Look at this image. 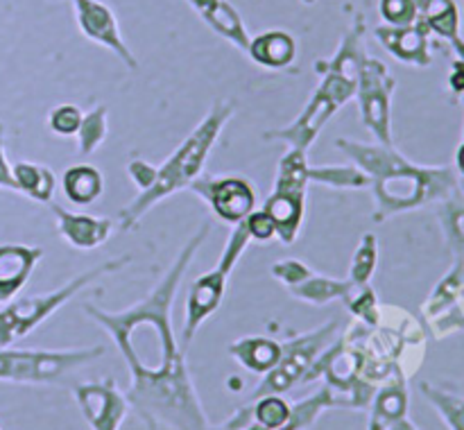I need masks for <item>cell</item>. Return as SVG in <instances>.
<instances>
[{"label": "cell", "instance_id": "obj_1", "mask_svg": "<svg viewBox=\"0 0 464 430\" xmlns=\"http://www.w3.org/2000/svg\"><path fill=\"white\" fill-rule=\"evenodd\" d=\"M208 234H211V222H204L181 247L163 279L150 290L148 297L136 301L134 306L121 312H109L93 303H84L86 315L98 321L118 344V351L122 353L131 371L130 387H148L188 374L184 351L177 347L170 312L181 279Z\"/></svg>", "mask_w": 464, "mask_h": 430}, {"label": "cell", "instance_id": "obj_2", "mask_svg": "<svg viewBox=\"0 0 464 430\" xmlns=\"http://www.w3.org/2000/svg\"><path fill=\"white\" fill-rule=\"evenodd\" d=\"M353 166L370 177L374 190V220L415 211L433 202H444L458 190V175L449 166H417L408 161L394 145L358 143L352 139H335Z\"/></svg>", "mask_w": 464, "mask_h": 430}, {"label": "cell", "instance_id": "obj_3", "mask_svg": "<svg viewBox=\"0 0 464 430\" xmlns=\"http://www.w3.org/2000/svg\"><path fill=\"white\" fill-rule=\"evenodd\" d=\"M234 102H227V100H220V102H216L208 109L207 116L186 136L184 143L157 167V177H154L152 186L136 195L134 202L121 208L118 220H121L122 231L134 229L140 222V217L148 211H152L161 199L177 193V190L188 188L202 175L207 157L211 154L213 145L218 143L222 129L229 122V118L234 116Z\"/></svg>", "mask_w": 464, "mask_h": 430}, {"label": "cell", "instance_id": "obj_4", "mask_svg": "<svg viewBox=\"0 0 464 430\" xmlns=\"http://www.w3.org/2000/svg\"><path fill=\"white\" fill-rule=\"evenodd\" d=\"M361 68V59L349 53H335L329 62H315V71L322 77V81L304 107V111L288 127L266 131L263 139L281 140L293 149L308 152L322 127L329 122V118L356 95Z\"/></svg>", "mask_w": 464, "mask_h": 430}, {"label": "cell", "instance_id": "obj_5", "mask_svg": "<svg viewBox=\"0 0 464 430\" xmlns=\"http://www.w3.org/2000/svg\"><path fill=\"white\" fill-rule=\"evenodd\" d=\"M131 263V256L111 258V261L102 263V265L93 267L89 272H82L80 276L71 279L68 283H63L62 288L53 290V292L45 294H34V297H23L16 301H9L7 306L0 311V347H12L14 342H18L21 338H25L27 333L36 329L44 320H48L53 312H57L63 303L71 301L77 292L86 288V285L93 283L95 279H100L102 274H113V272L122 270Z\"/></svg>", "mask_w": 464, "mask_h": 430}, {"label": "cell", "instance_id": "obj_6", "mask_svg": "<svg viewBox=\"0 0 464 430\" xmlns=\"http://www.w3.org/2000/svg\"><path fill=\"white\" fill-rule=\"evenodd\" d=\"M249 231L247 225L238 222L231 231L229 240H227L225 249L220 253V261H218L216 270L207 272V274L198 276L193 281L188 290V299H186V321H184V329H181V351L186 353V349L190 347L193 342L195 333H198L199 326L218 311L220 306L222 297H225V288H227V281H229L231 270L236 267V263L240 261L243 252L247 249L249 244Z\"/></svg>", "mask_w": 464, "mask_h": 430}, {"label": "cell", "instance_id": "obj_7", "mask_svg": "<svg viewBox=\"0 0 464 430\" xmlns=\"http://www.w3.org/2000/svg\"><path fill=\"white\" fill-rule=\"evenodd\" d=\"M107 353L104 347L66 349H12L0 347V380L9 383H54L77 367L95 362Z\"/></svg>", "mask_w": 464, "mask_h": 430}, {"label": "cell", "instance_id": "obj_8", "mask_svg": "<svg viewBox=\"0 0 464 430\" xmlns=\"http://www.w3.org/2000/svg\"><path fill=\"white\" fill-rule=\"evenodd\" d=\"M308 152L293 149L281 157L279 170H276L275 188L267 197L263 211L272 217L276 226V235L281 243L293 244L297 240L299 229L304 222V208H306V188H308Z\"/></svg>", "mask_w": 464, "mask_h": 430}, {"label": "cell", "instance_id": "obj_9", "mask_svg": "<svg viewBox=\"0 0 464 430\" xmlns=\"http://www.w3.org/2000/svg\"><path fill=\"white\" fill-rule=\"evenodd\" d=\"M338 321L334 320L329 324L320 326V329L308 330V333L297 335L290 342H285L281 360L276 362L275 369L267 371L263 383L256 387V392L249 397V401H256V398L266 397V394L288 392L293 385L302 383V378L311 369L315 358L324 351L326 344L334 342V338L338 335Z\"/></svg>", "mask_w": 464, "mask_h": 430}, {"label": "cell", "instance_id": "obj_10", "mask_svg": "<svg viewBox=\"0 0 464 430\" xmlns=\"http://www.w3.org/2000/svg\"><path fill=\"white\" fill-rule=\"evenodd\" d=\"M397 80L390 75L388 66L381 59L367 57L362 62L358 89L353 98L358 100L362 125L372 131L376 143H392V95Z\"/></svg>", "mask_w": 464, "mask_h": 430}, {"label": "cell", "instance_id": "obj_11", "mask_svg": "<svg viewBox=\"0 0 464 430\" xmlns=\"http://www.w3.org/2000/svg\"><path fill=\"white\" fill-rule=\"evenodd\" d=\"M421 315L435 339L464 330V258H456L449 274L435 285L421 306Z\"/></svg>", "mask_w": 464, "mask_h": 430}, {"label": "cell", "instance_id": "obj_12", "mask_svg": "<svg viewBox=\"0 0 464 430\" xmlns=\"http://www.w3.org/2000/svg\"><path fill=\"white\" fill-rule=\"evenodd\" d=\"M195 195L211 206L220 220L238 225L256 206V190L243 177H198L188 186Z\"/></svg>", "mask_w": 464, "mask_h": 430}, {"label": "cell", "instance_id": "obj_13", "mask_svg": "<svg viewBox=\"0 0 464 430\" xmlns=\"http://www.w3.org/2000/svg\"><path fill=\"white\" fill-rule=\"evenodd\" d=\"M72 5H75L77 25H80L82 34H84L86 39L109 48L122 63H125V66L136 71V68H139V62H136V57L131 54V50L127 48L125 41H122L121 27H118V21L116 16H113L111 7L100 3V0H72Z\"/></svg>", "mask_w": 464, "mask_h": 430}, {"label": "cell", "instance_id": "obj_14", "mask_svg": "<svg viewBox=\"0 0 464 430\" xmlns=\"http://www.w3.org/2000/svg\"><path fill=\"white\" fill-rule=\"evenodd\" d=\"M75 398L93 430H118L125 421L127 398L118 392L113 378L77 385Z\"/></svg>", "mask_w": 464, "mask_h": 430}, {"label": "cell", "instance_id": "obj_15", "mask_svg": "<svg viewBox=\"0 0 464 430\" xmlns=\"http://www.w3.org/2000/svg\"><path fill=\"white\" fill-rule=\"evenodd\" d=\"M374 34L383 43V48L390 54H394L399 62L411 63V66L417 68H426L433 62V54H430V32L420 16H417L412 25L406 27L379 25Z\"/></svg>", "mask_w": 464, "mask_h": 430}, {"label": "cell", "instance_id": "obj_16", "mask_svg": "<svg viewBox=\"0 0 464 430\" xmlns=\"http://www.w3.org/2000/svg\"><path fill=\"white\" fill-rule=\"evenodd\" d=\"M50 208L57 220V229L62 238L75 249H95L107 243L113 231L111 217L86 215V213H71L68 208L50 202Z\"/></svg>", "mask_w": 464, "mask_h": 430}, {"label": "cell", "instance_id": "obj_17", "mask_svg": "<svg viewBox=\"0 0 464 430\" xmlns=\"http://www.w3.org/2000/svg\"><path fill=\"white\" fill-rule=\"evenodd\" d=\"M41 256H44L41 247L0 244V303H9L21 292Z\"/></svg>", "mask_w": 464, "mask_h": 430}, {"label": "cell", "instance_id": "obj_18", "mask_svg": "<svg viewBox=\"0 0 464 430\" xmlns=\"http://www.w3.org/2000/svg\"><path fill=\"white\" fill-rule=\"evenodd\" d=\"M408 415L406 376L397 374L376 389L372 398V416L367 430H388L394 421Z\"/></svg>", "mask_w": 464, "mask_h": 430}, {"label": "cell", "instance_id": "obj_19", "mask_svg": "<svg viewBox=\"0 0 464 430\" xmlns=\"http://www.w3.org/2000/svg\"><path fill=\"white\" fill-rule=\"evenodd\" d=\"M247 54L258 66L272 68V71H284V68H288L295 62L297 43H295L290 32L270 30L249 39Z\"/></svg>", "mask_w": 464, "mask_h": 430}, {"label": "cell", "instance_id": "obj_20", "mask_svg": "<svg viewBox=\"0 0 464 430\" xmlns=\"http://www.w3.org/2000/svg\"><path fill=\"white\" fill-rule=\"evenodd\" d=\"M420 18L426 23L430 34L449 41L456 50L458 59L464 62V41L460 36V9L456 0H424L420 9Z\"/></svg>", "mask_w": 464, "mask_h": 430}, {"label": "cell", "instance_id": "obj_21", "mask_svg": "<svg viewBox=\"0 0 464 430\" xmlns=\"http://www.w3.org/2000/svg\"><path fill=\"white\" fill-rule=\"evenodd\" d=\"M229 353L245 369L254 371V374H267L281 360L284 344L270 338H261V335H252V338L236 339L229 347Z\"/></svg>", "mask_w": 464, "mask_h": 430}, {"label": "cell", "instance_id": "obj_22", "mask_svg": "<svg viewBox=\"0 0 464 430\" xmlns=\"http://www.w3.org/2000/svg\"><path fill=\"white\" fill-rule=\"evenodd\" d=\"M353 288H358V285H353L349 279H329V276L315 274V272L311 270L297 285L288 288V292L304 303L324 306V303L335 301V299H343L344 301V299L352 294Z\"/></svg>", "mask_w": 464, "mask_h": 430}, {"label": "cell", "instance_id": "obj_23", "mask_svg": "<svg viewBox=\"0 0 464 430\" xmlns=\"http://www.w3.org/2000/svg\"><path fill=\"white\" fill-rule=\"evenodd\" d=\"M12 175L14 181H16L18 193L27 195L30 199L41 204L53 202L57 179H54V172L50 167L41 166V163L18 161L12 166Z\"/></svg>", "mask_w": 464, "mask_h": 430}, {"label": "cell", "instance_id": "obj_24", "mask_svg": "<svg viewBox=\"0 0 464 430\" xmlns=\"http://www.w3.org/2000/svg\"><path fill=\"white\" fill-rule=\"evenodd\" d=\"M202 21L211 27L213 32L222 36V39L231 41L238 50H243L247 54L249 48V32L245 27L243 18H240L238 9L234 7L231 3L227 0H218L208 12L202 14Z\"/></svg>", "mask_w": 464, "mask_h": 430}, {"label": "cell", "instance_id": "obj_25", "mask_svg": "<svg viewBox=\"0 0 464 430\" xmlns=\"http://www.w3.org/2000/svg\"><path fill=\"white\" fill-rule=\"evenodd\" d=\"M62 186L66 197L77 206L95 202L104 190V179L93 166H72L63 172Z\"/></svg>", "mask_w": 464, "mask_h": 430}, {"label": "cell", "instance_id": "obj_26", "mask_svg": "<svg viewBox=\"0 0 464 430\" xmlns=\"http://www.w3.org/2000/svg\"><path fill=\"white\" fill-rule=\"evenodd\" d=\"M308 181L335 190H362L370 186V177L358 166H308Z\"/></svg>", "mask_w": 464, "mask_h": 430}, {"label": "cell", "instance_id": "obj_27", "mask_svg": "<svg viewBox=\"0 0 464 430\" xmlns=\"http://www.w3.org/2000/svg\"><path fill=\"white\" fill-rule=\"evenodd\" d=\"M440 222H442L447 244L456 258H464V197L460 188L440 202Z\"/></svg>", "mask_w": 464, "mask_h": 430}, {"label": "cell", "instance_id": "obj_28", "mask_svg": "<svg viewBox=\"0 0 464 430\" xmlns=\"http://www.w3.org/2000/svg\"><path fill=\"white\" fill-rule=\"evenodd\" d=\"M420 389L426 397V401L440 412V416H442L449 428L464 430V398L460 394L449 392V389L430 383H421Z\"/></svg>", "mask_w": 464, "mask_h": 430}, {"label": "cell", "instance_id": "obj_29", "mask_svg": "<svg viewBox=\"0 0 464 430\" xmlns=\"http://www.w3.org/2000/svg\"><path fill=\"white\" fill-rule=\"evenodd\" d=\"M104 139H107V107L100 104V107H95L93 111L82 118V125L77 129V145H80L77 152L82 157L84 154L89 157L104 143Z\"/></svg>", "mask_w": 464, "mask_h": 430}, {"label": "cell", "instance_id": "obj_30", "mask_svg": "<svg viewBox=\"0 0 464 430\" xmlns=\"http://www.w3.org/2000/svg\"><path fill=\"white\" fill-rule=\"evenodd\" d=\"M379 263V243L374 234H365L353 252L352 267H349V281L353 285H367Z\"/></svg>", "mask_w": 464, "mask_h": 430}, {"label": "cell", "instance_id": "obj_31", "mask_svg": "<svg viewBox=\"0 0 464 430\" xmlns=\"http://www.w3.org/2000/svg\"><path fill=\"white\" fill-rule=\"evenodd\" d=\"M249 406L256 424L267 430L284 428L290 419V406L285 398H281V394H266L256 401H249Z\"/></svg>", "mask_w": 464, "mask_h": 430}, {"label": "cell", "instance_id": "obj_32", "mask_svg": "<svg viewBox=\"0 0 464 430\" xmlns=\"http://www.w3.org/2000/svg\"><path fill=\"white\" fill-rule=\"evenodd\" d=\"M344 306L349 308L356 321L365 326H376L379 324L381 306L379 299H376V292L370 288V285H358V288L352 290L347 299H344Z\"/></svg>", "mask_w": 464, "mask_h": 430}, {"label": "cell", "instance_id": "obj_33", "mask_svg": "<svg viewBox=\"0 0 464 430\" xmlns=\"http://www.w3.org/2000/svg\"><path fill=\"white\" fill-rule=\"evenodd\" d=\"M379 14L385 25L406 27L417 21L420 7H417L415 0H379Z\"/></svg>", "mask_w": 464, "mask_h": 430}, {"label": "cell", "instance_id": "obj_34", "mask_svg": "<svg viewBox=\"0 0 464 430\" xmlns=\"http://www.w3.org/2000/svg\"><path fill=\"white\" fill-rule=\"evenodd\" d=\"M82 118H84V113L80 111V107H75V104H59V107H54L53 113H50L48 125L54 134L72 136L80 129Z\"/></svg>", "mask_w": 464, "mask_h": 430}, {"label": "cell", "instance_id": "obj_35", "mask_svg": "<svg viewBox=\"0 0 464 430\" xmlns=\"http://www.w3.org/2000/svg\"><path fill=\"white\" fill-rule=\"evenodd\" d=\"M270 272L275 279H279L281 283L285 285V288H293V285H297L299 281L311 272V267H308L306 263L297 261V258H285V261H276L275 265L270 267Z\"/></svg>", "mask_w": 464, "mask_h": 430}, {"label": "cell", "instance_id": "obj_36", "mask_svg": "<svg viewBox=\"0 0 464 430\" xmlns=\"http://www.w3.org/2000/svg\"><path fill=\"white\" fill-rule=\"evenodd\" d=\"M245 225H247L249 238L261 240V243H267L276 235V226L272 222V217L267 215L266 211H252L247 217H245Z\"/></svg>", "mask_w": 464, "mask_h": 430}, {"label": "cell", "instance_id": "obj_37", "mask_svg": "<svg viewBox=\"0 0 464 430\" xmlns=\"http://www.w3.org/2000/svg\"><path fill=\"white\" fill-rule=\"evenodd\" d=\"M127 172H130L131 181H134V184L139 186L140 193H143V190H148L150 186H152L154 177H157V166L143 161V158H134V161H130V166H127Z\"/></svg>", "mask_w": 464, "mask_h": 430}, {"label": "cell", "instance_id": "obj_38", "mask_svg": "<svg viewBox=\"0 0 464 430\" xmlns=\"http://www.w3.org/2000/svg\"><path fill=\"white\" fill-rule=\"evenodd\" d=\"M0 188L7 190H16V181H14L12 175V166L7 163V157H5V148H3V129H0Z\"/></svg>", "mask_w": 464, "mask_h": 430}, {"label": "cell", "instance_id": "obj_39", "mask_svg": "<svg viewBox=\"0 0 464 430\" xmlns=\"http://www.w3.org/2000/svg\"><path fill=\"white\" fill-rule=\"evenodd\" d=\"M449 86H451L453 93L464 102V62L462 59H456L451 63V75H449Z\"/></svg>", "mask_w": 464, "mask_h": 430}, {"label": "cell", "instance_id": "obj_40", "mask_svg": "<svg viewBox=\"0 0 464 430\" xmlns=\"http://www.w3.org/2000/svg\"><path fill=\"white\" fill-rule=\"evenodd\" d=\"M216 3L218 0H188V5L199 14V16H202L204 12H208V9H211Z\"/></svg>", "mask_w": 464, "mask_h": 430}, {"label": "cell", "instance_id": "obj_41", "mask_svg": "<svg viewBox=\"0 0 464 430\" xmlns=\"http://www.w3.org/2000/svg\"><path fill=\"white\" fill-rule=\"evenodd\" d=\"M388 430H420L417 428L415 424H412V421H408L406 416H403V419H399V421H394L392 425H390Z\"/></svg>", "mask_w": 464, "mask_h": 430}, {"label": "cell", "instance_id": "obj_42", "mask_svg": "<svg viewBox=\"0 0 464 430\" xmlns=\"http://www.w3.org/2000/svg\"><path fill=\"white\" fill-rule=\"evenodd\" d=\"M456 167H458V172H460V179H464V140L456 152Z\"/></svg>", "mask_w": 464, "mask_h": 430}, {"label": "cell", "instance_id": "obj_43", "mask_svg": "<svg viewBox=\"0 0 464 430\" xmlns=\"http://www.w3.org/2000/svg\"><path fill=\"white\" fill-rule=\"evenodd\" d=\"M243 430H267V428H263V425H245V428Z\"/></svg>", "mask_w": 464, "mask_h": 430}, {"label": "cell", "instance_id": "obj_44", "mask_svg": "<svg viewBox=\"0 0 464 430\" xmlns=\"http://www.w3.org/2000/svg\"><path fill=\"white\" fill-rule=\"evenodd\" d=\"M302 3H306V5H315V0H302Z\"/></svg>", "mask_w": 464, "mask_h": 430}, {"label": "cell", "instance_id": "obj_45", "mask_svg": "<svg viewBox=\"0 0 464 430\" xmlns=\"http://www.w3.org/2000/svg\"><path fill=\"white\" fill-rule=\"evenodd\" d=\"M462 136H464V131H462Z\"/></svg>", "mask_w": 464, "mask_h": 430}]
</instances>
